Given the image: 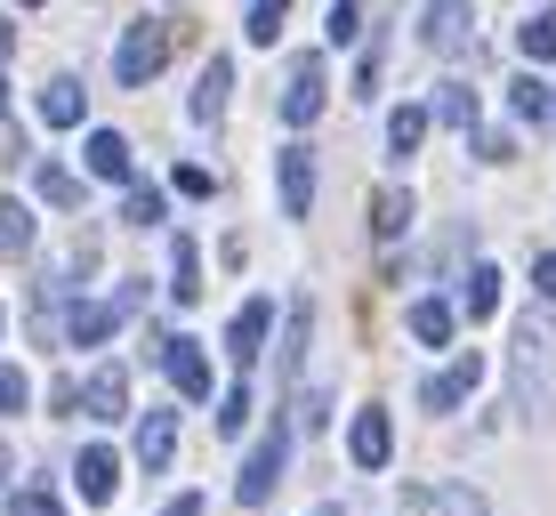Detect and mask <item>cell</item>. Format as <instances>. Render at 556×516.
<instances>
[{"mask_svg":"<svg viewBox=\"0 0 556 516\" xmlns=\"http://www.w3.org/2000/svg\"><path fill=\"white\" fill-rule=\"evenodd\" d=\"M428 508H435V516H492L476 484H444V492H428Z\"/></svg>","mask_w":556,"mask_h":516,"instance_id":"d4e9b609","label":"cell"},{"mask_svg":"<svg viewBox=\"0 0 556 516\" xmlns=\"http://www.w3.org/2000/svg\"><path fill=\"white\" fill-rule=\"evenodd\" d=\"M363 33V0H331V41H355Z\"/></svg>","mask_w":556,"mask_h":516,"instance_id":"836d02e7","label":"cell"},{"mask_svg":"<svg viewBox=\"0 0 556 516\" xmlns=\"http://www.w3.org/2000/svg\"><path fill=\"white\" fill-rule=\"evenodd\" d=\"M508 395H516V412L541 428L548 404H556V315H516V331H508Z\"/></svg>","mask_w":556,"mask_h":516,"instance_id":"6da1fadb","label":"cell"},{"mask_svg":"<svg viewBox=\"0 0 556 516\" xmlns=\"http://www.w3.org/2000/svg\"><path fill=\"white\" fill-rule=\"evenodd\" d=\"M532 291H541V299H556V251H541V259H532Z\"/></svg>","mask_w":556,"mask_h":516,"instance_id":"d590c367","label":"cell"},{"mask_svg":"<svg viewBox=\"0 0 556 516\" xmlns=\"http://www.w3.org/2000/svg\"><path fill=\"white\" fill-rule=\"evenodd\" d=\"M33 186H41V202H56V210H81V178H73V169L41 162V169H33Z\"/></svg>","mask_w":556,"mask_h":516,"instance_id":"cb8c5ba5","label":"cell"},{"mask_svg":"<svg viewBox=\"0 0 556 516\" xmlns=\"http://www.w3.org/2000/svg\"><path fill=\"white\" fill-rule=\"evenodd\" d=\"M282 9H291V0H251V41H258V49L282 41Z\"/></svg>","mask_w":556,"mask_h":516,"instance_id":"484cf974","label":"cell"},{"mask_svg":"<svg viewBox=\"0 0 556 516\" xmlns=\"http://www.w3.org/2000/svg\"><path fill=\"white\" fill-rule=\"evenodd\" d=\"M282 461H291V428L258 436V452H251V461H242V476H235V501H242V508L275 501V484H282Z\"/></svg>","mask_w":556,"mask_h":516,"instance_id":"277c9868","label":"cell"},{"mask_svg":"<svg viewBox=\"0 0 556 516\" xmlns=\"http://www.w3.org/2000/svg\"><path fill=\"white\" fill-rule=\"evenodd\" d=\"M348 452H355V468H388V452H395V419L388 412H355V436H348Z\"/></svg>","mask_w":556,"mask_h":516,"instance_id":"30bf717a","label":"cell"},{"mask_svg":"<svg viewBox=\"0 0 556 516\" xmlns=\"http://www.w3.org/2000/svg\"><path fill=\"white\" fill-rule=\"evenodd\" d=\"M282 210H291V218H306V210H315V162H306V146H291V154H282Z\"/></svg>","mask_w":556,"mask_h":516,"instance_id":"e0dca14e","label":"cell"},{"mask_svg":"<svg viewBox=\"0 0 556 516\" xmlns=\"http://www.w3.org/2000/svg\"><path fill=\"white\" fill-rule=\"evenodd\" d=\"M138 299H146L138 282H122L113 299H81V307L65 315V339H73V348H98V339H113V331L129 323V307H138Z\"/></svg>","mask_w":556,"mask_h":516,"instance_id":"3957f363","label":"cell"},{"mask_svg":"<svg viewBox=\"0 0 556 516\" xmlns=\"http://www.w3.org/2000/svg\"><path fill=\"white\" fill-rule=\"evenodd\" d=\"M25 9H41V0H25Z\"/></svg>","mask_w":556,"mask_h":516,"instance_id":"60d3db41","label":"cell"},{"mask_svg":"<svg viewBox=\"0 0 556 516\" xmlns=\"http://www.w3.org/2000/svg\"><path fill=\"white\" fill-rule=\"evenodd\" d=\"M323 113V56H299L282 81V122H315Z\"/></svg>","mask_w":556,"mask_h":516,"instance_id":"9c48e42d","label":"cell"},{"mask_svg":"<svg viewBox=\"0 0 556 516\" xmlns=\"http://www.w3.org/2000/svg\"><path fill=\"white\" fill-rule=\"evenodd\" d=\"M122 218H129V226H162V194H153V186H129Z\"/></svg>","mask_w":556,"mask_h":516,"instance_id":"83f0119b","label":"cell"},{"mask_svg":"<svg viewBox=\"0 0 556 516\" xmlns=\"http://www.w3.org/2000/svg\"><path fill=\"white\" fill-rule=\"evenodd\" d=\"M25 404H33V379L16 363H0V412H25Z\"/></svg>","mask_w":556,"mask_h":516,"instance_id":"f546056e","label":"cell"},{"mask_svg":"<svg viewBox=\"0 0 556 516\" xmlns=\"http://www.w3.org/2000/svg\"><path fill=\"white\" fill-rule=\"evenodd\" d=\"M226 89H235V56H210V65H202V89H194V122H202V129L226 122Z\"/></svg>","mask_w":556,"mask_h":516,"instance_id":"8fae6325","label":"cell"},{"mask_svg":"<svg viewBox=\"0 0 556 516\" xmlns=\"http://www.w3.org/2000/svg\"><path fill=\"white\" fill-rule=\"evenodd\" d=\"M419 41L435 56H468L476 33H468V0H428V16H419Z\"/></svg>","mask_w":556,"mask_h":516,"instance_id":"8992f818","label":"cell"},{"mask_svg":"<svg viewBox=\"0 0 556 516\" xmlns=\"http://www.w3.org/2000/svg\"><path fill=\"white\" fill-rule=\"evenodd\" d=\"M25 242H33V218L16 202H0V251H25Z\"/></svg>","mask_w":556,"mask_h":516,"instance_id":"f1b7e54d","label":"cell"},{"mask_svg":"<svg viewBox=\"0 0 556 516\" xmlns=\"http://www.w3.org/2000/svg\"><path fill=\"white\" fill-rule=\"evenodd\" d=\"M508 105H516V113H548V89L532 81V73H516V81H508Z\"/></svg>","mask_w":556,"mask_h":516,"instance_id":"1f68e13d","label":"cell"},{"mask_svg":"<svg viewBox=\"0 0 556 516\" xmlns=\"http://www.w3.org/2000/svg\"><path fill=\"white\" fill-rule=\"evenodd\" d=\"M0 476H9V452H0Z\"/></svg>","mask_w":556,"mask_h":516,"instance_id":"ab89813d","label":"cell"},{"mask_svg":"<svg viewBox=\"0 0 556 516\" xmlns=\"http://www.w3.org/2000/svg\"><path fill=\"white\" fill-rule=\"evenodd\" d=\"M419 146H428V105H404V113L388 122V154H395V162H412Z\"/></svg>","mask_w":556,"mask_h":516,"instance_id":"44dd1931","label":"cell"},{"mask_svg":"<svg viewBox=\"0 0 556 516\" xmlns=\"http://www.w3.org/2000/svg\"><path fill=\"white\" fill-rule=\"evenodd\" d=\"M516 154V146L501 138V129H476V162H508Z\"/></svg>","mask_w":556,"mask_h":516,"instance_id":"e575fe53","label":"cell"},{"mask_svg":"<svg viewBox=\"0 0 556 516\" xmlns=\"http://www.w3.org/2000/svg\"><path fill=\"white\" fill-rule=\"evenodd\" d=\"M162 516H202V492H178V501H169Z\"/></svg>","mask_w":556,"mask_h":516,"instance_id":"8d00e7d4","label":"cell"},{"mask_svg":"<svg viewBox=\"0 0 556 516\" xmlns=\"http://www.w3.org/2000/svg\"><path fill=\"white\" fill-rule=\"evenodd\" d=\"M428 122L468 129V138H476V89H468V81H444V89H435V105H428Z\"/></svg>","mask_w":556,"mask_h":516,"instance_id":"d6986e66","label":"cell"},{"mask_svg":"<svg viewBox=\"0 0 556 516\" xmlns=\"http://www.w3.org/2000/svg\"><path fill=\"white\" fill-rule=\"evenodd\" d=\"M0 113H9V81H0Z\"/></svg>","mask_w":556,"mask_h":516,"instance_id":"f35d334b","label":"cell"},{"mask_svg":"<svg viewBox=\"0 0 556 516\" xmlns=\"http://www.w3.org/2000/svg\"><path fill=\"white\" fill-rule=\"evenodd\" d=\"M138 461H146L153 476L178 461V412H146V428H138Z\"/></svg>","mask_w":556,"mask_h":516,"instance_id":"9a60e30c","label":"cell"},{"mask_svg":"<svg viewBox=\"0 0 556 516\" xmlns=\"http://www.w3.org/2000/svg\"><path fill=\"white\" fill-rule=\"evenodd\" d=\"M169 291H178V307H194V299H202V251H194V242H169Z\"/></svg>","mask_w":556,"mask_h":516,"instance_id":"ffe728a7","label":"cell"},{"mask_svg":"<svg viewBox=\"0 0 556 516\" xmlns=\"http://www.w3.org/2000/svg\"><path fill=\"white\" fill-rule=\"evenodd\" d=\"M266 323H275V307H266V299H242V307H235V323H226V355H235L242 372H251V363H258V348H266Z\"/></svg>","mask_w":556,"mask_h":516,"instance_id":"52a82bcc","label":"cell"},{"mask_svg":"<svg viewBox=\"0 0 556 516\" xmlns=\"http://www.w3.org/2000/svg\"><path fill=\"white\" fill-rule=\"evenodd\" d=\"M129 138L122 129H89V178H105V186H129Z\"/></svg>","mask_w":556,"mask_h":516,"instance_id":"7c38bea8","label":"cell"},{"mask_svg":"<svg viewBox=\"0 0 556 516\" xmlns=\"http://www.w3.org/2000/svg\"><path fill=\"white\" fill-rule=\"evenodd\" d=\"M73 484H81V501H113V484H122V461H113L105 444H89L81 461H73Z\"/></svg>","mask_w":556,"mask_h":516,"instance_id":"2e32d148","label":"cell"},{"mask_svg":"<svg viewBox=\"0 0 556 516\" xmlns=\"http://www.w3.org/2000/svg\"><path fill=\"white\" fill-rule=\"evenodd\" d=\"M162 372H169V388H178L186 404H202V395H210V363H202L194 339H169V348H162Z\"/></svg>","mask_w":556,"mask_h":516,"instance_id":"ba28073f","label":"cell"},{"mask_svg":"<svg viewBox=\"0 0 556 516\" xmlns=\"http://www.w3.org/2000/svg\"><path fill=\"white\" fill-rule=\"evenodd\" d=\"M363 218H371V235H379V242H404V235H412V194H404V186H379Z\"/></svg>","mask_w":556,"mask_h":516,"instance_id":"5bb4252c","label":"cell"},{"mask_svg":"<svg viewBox=\"0 0 556 516\" xmlns=\"http://www.w3.org/2000/svg\"><path fill=\"white\" fill-rule=\"evenodd\" d=\"M459 307H468V315H492V307H501V275H492V266H476V275H468V299H459Z\"/></svg>","mask_w":556,"mask_h":516,"instance_id":"4316f807","label":"cell"},{"mask_svg":"<svg viewBox=\"0 0 556 516\" xmlns=\"http://www.w3.org/2000/svg\"><path fill=\"white\" fill-rule=\"evenodd\" d=\"M412 339H419V348H444V339H452V307H444V299H419V307H412Z\"/></svg>","mask_w":556,"mask_h":516,"instance_id":"603a6c76","label":"cell"},{"mask_svg":"<svg viewBox=\"0 0 556 516\" xmlns=\"http://www.w3.org/2000/svg\"><path fill=\"white\" fill-rule=\"evenodd\" d=\"M81 412H89V419H122V412H129V372H122V363H113V372H89Z\"/></svg>","mask_w":556,"mask_h":516,"instance_id":"4fadbf2b","label":"cell"},{"mask_svg":"<svg viewBox=\"0 0 556 516\" xmlns=\"http://www.w3.org/2000/svg\"><path fill=\"white\" fill-rule=\"evenodd\" d=\"M169 41H178L169 25H153V16H138V25L122 33V49H113V81H122V89H146L153 73L169 65Z\"/></svg>","mask_w":556,"mask_h":516,"instance_id":"7a4b0ae2","label":"cell"},{"mask_svg":"<svg viewBox=\"0 0 556 516\" xmlns=\"http://www.w3.org/2000/svg\"><path fill=\"white\" fill-rule=\"evenodd\" d=\"M476 379H484V355H476V348H459V355L444 363V372H428L419 404H428V412H459V404L476 395Z\"/></svg>","mask_w":556,"mask_h":516,"instance_id":"5b68a950","label":"cell"},{"mask_svg":"<svg viewBox=\"0 0 556 516\" xmlns=\"http://www.w3.org/2000/svg\"><path fill=\"white\" fill-rule=\"evenodd\" d=\"M9 41H16V33H9V16H0V56H9Z\"/></svg>","mask_w":556,"mask_h":516,"instance_id":"74e56055","label":"cell"},{"mask_svg":"<svg viewBox=\"0 0 556 516\" xmlns=\"http://www.w3.org/2000/svg\"><path fill=\"white\" fill-rule=\"evenodd\" d=\"M516 49H525L532 65H556V9H532L525 33H516Z\"/></svg>","mask_w":556,"mask_h":516,"instance_id":"7402d4cb","label":"cell"},{"mask_svg":"<svg viewBox=\"0 0 556 516\" xmlns=\"http://www.w3.org/2000/svg\"><path fill=\"white\" fill-rule=\"evenodd\" d=\"M9 516H65V501H56V492H41V484H33V492H16V501H9Z\"/></svg>","mask_w":556,"mask_h":516,"instance_id":"d6a6232c","label":"cell"},{"mask_svg":"<svg viewBox=\"0 0 556 516\" xmlns=\"http://www.w3.org/2000/svg\"><path fill=\"white\" fill-rule=\"evenodd\" d=\"M81 113H89V89H81V81H49V89H41V122H49V129H73Z\"/></svg>","mask_w":556,"mask_h":516,"instance_id":"ac0fdd59","label":"cell"},{"mask_svg":"<svg viewBox=\"0 0 556 516\" xmlns=\"http://www.w3.org/2000/svg\"><path fill=\"white\" fill-rule=\"evenodd\" d=\"M218 428H226V436H242V428H251V379H235V395H226Z\"/></svg>","mask_w":556,"mask_h":516,"instance_id":"4dcf8cb0","label":"cell"}]
</instances>
